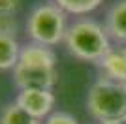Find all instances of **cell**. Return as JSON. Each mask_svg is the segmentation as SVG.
Wrapping results in <instances>:
<instances>
[{"instance_id": "6da1fadb", "label": "cell", "mask_w": 126, "mask_h": 124, "mask_svg": "<svg viewBox=\"0 0 126 124\" xmlns=\"http://www.w3.org/2000/svg\"><path fill=\"white\" fill-rule=\"evenodd\" d=\"M64 43L74 57L89 62H100L111 51L105 26L92 19H81L70 25Z\"/></svg>"}, {"instance_id": "7a4b0ae2", "label": "cell", "mask_w": 126, "mask_h": 124, "mask_svg": "<svg viewBox=\"0 0 126 124\" xmlns=\"http://www.w3.org/2000/svg\"><path fill=\"white\" fill-rule=\"evenodd\" d=\"M87 109L100 122H126V83L100 77L89 90Z\"/></svg>"}, {"instance_id": "3957f363", "label": "cell", "mask_w": 126, "mask_h": 124, "mask_svg": "<svg viewBox=\"0 0 126 124\" xmlns=\"http://www.w3.org/2000/svg\"><path fill=\"white\" fill-rule=\"evenodd\" d=\"M26 32L34 43L51 47L66 38V11L57 4H42L28 15Z\"/></svg>"}, {"instance_id": "277c9868", "label": "cell", "mask_w": 126, "mask_h": 124, "mask_svg": "<svg viewBox=\"0 0 126 124\" xmlns=\"http://www.w3.org/2000/svg\"><path fill=\"white\" fill-rule=\"evenodd\" d=\"M28 115L42 120L47 119L55 107V94L51 90H38V88H26L17 94L15 100Z\"/></svg>"}, {"instance_id": "5b68a950", "label": "cell", "mask_w": 126, "mask_h": 124, "mask_svg": "<svg viewBox=\"0 0 126 124\" xmlns=\"http://www.w3.org/2000/svg\"><path fill=\"white\" fill-rule=\"evenodd\" d=\"M13 81L21 90H26V88L51 90L57 81V72L43 70V68H25L17 64L13 68Z\"/></svg>"}, {"instance_id": "8992f818", "label": "cell", "mask_w": 126, "mask_h": 124, "mask_svg": "<svg viewBox=\"0 0 126 124\" xmlns=\"http://www.w3.org/2000/svg\"><path fill=\"white\" fill-rule=\"evenodd\" d=\"M55 62L57 57L53 53L51 47L40 45V43H26L21 49V57H19V66L25 68H43V70H55Z\"/></svg>"}, {"instance_id": "52a82bcc", "label": "cell", "mask_w": 126, "mask_h": 124, "mask_svg": "<svg viewBox=\"0 0 126 124\" xmlns=\"http://www.w3.org/2000/svg\"><path fill=\"white\" fill-rule=\"evenodd\" d=\"M98 64L102 66L105 77L126 83V45L119 49H111Z\"/></svg>"}, {"instance_id": "ba28073f", "label": "cell", "mask_w": 126, "mask_h": 124, "mask_svg": "<svg viewBox=\"0 0 126 124\" xmlns=\"http://www.w3.org/2000/svg\"><path fill=\"white\" fill-rule=\"evenodd\" d=\"M105 30L117 41L126 43V0H119L109 8L105 17Z\"/></svg>"}, {"instance_id": "9c48e42d", "label": "cell", "mask_w": 126, "mask_h": 124, "mask_svg": "<svg viewBox=\"0 0 126 124\" xmlns=\"http://www.w3.org/2000/svg\"><path fill=\"white\" fill-rule=\"evenodd\" d=\"M19 41L13 36H2L0 34V70H11L17 66L19 57H21Z\"/></svg>"}, {"instance_id": "30bf717a", "label": "cell", "mask_w": 126, "mask_h": 124, "mask_svg": "<svg viewBox=\"0 0 126 124\" xmlns=\"http://www.w3.org/2000/svg\"><path fill=\"white\" fill-rule=\"evenodd\" d=\"M0 124H42L38 119L28 115L17 102H11L0 111Z\"/></svg>"}, {"instance_id": "8fae6325", "label": "cell", "mask_w": 126, "mask_h": 124, "mask_svg": "<svg viewBox=\"0 0 126 124\" xmlns=\"http://www.w3.org/2000/svg\"><path fill=\"white\" fill-rule=\"evenodd\" d=\"M104 0H55V4L64 10L66 13H74V15H85L94 11Z\"/></svg>"}, {"instance_id": "7c38bea8", "label": "cell", "mask_w": 126, "mask_h": 124, "mask_svg": "<svg viewBox=\"0 0 126 124\" xmlns=\"http://www.w3.org/2000/svg\"><path fill=\"white\" fill-rule=\"evenodd\" d=\"M43 124H79V122L74 115L64 113V111H55L43 120Z\"/></svg>"}, {"instance_id": "4fadbf2b", "label": "cell", "mask_w": 126, "mask_h": 124, "mask_svg": "<svg viewBox=\"0 0 126 124\" xmlns=\"http://www.w3.org/2000/svg\"><path fill=\"white\" fill-rule=\"evenodd\" d=\"M17 32V21L13 15H0V34L2 36H13Z\"/></svg>"}, {"instance_id": "5bb4252c", "label": "cell", "mask_w": 126, "mask_h": 124, "mask_svg": "<svg viewBox=\"0 0 126 124\" xmlns=\"http://www.w3.org/2000/svg\"><path fill=\"white\" fill-rule=\"evenodd\" d=\"M100 124H126V122H119V120H113V122H100Z\"/></svg>"}]
</instances>
